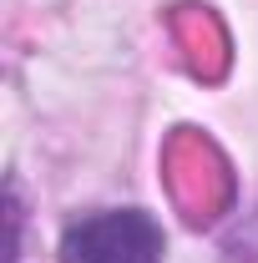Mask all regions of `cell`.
<instances>
[{
  "label": "cell",
  "mask_w": 258,
  "mask_h": 263,
  "mask_svg": "<svg viewBox=\"0 0 258 263\" xmlns=\"http://www.w3.org/2000/svg\"><path fill=\"white\" fill-rule=\"evenodd\" d=\"M61 263H162V223L142 208H101L61 233Z\"/></svg>",
  "instance_id": "1"
}]
</instances>
